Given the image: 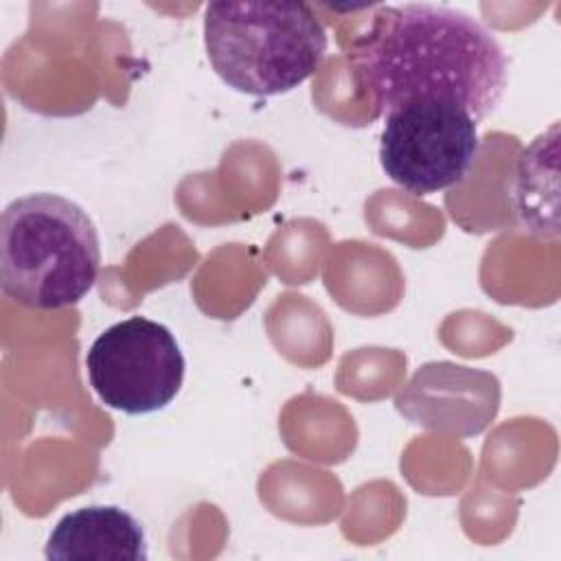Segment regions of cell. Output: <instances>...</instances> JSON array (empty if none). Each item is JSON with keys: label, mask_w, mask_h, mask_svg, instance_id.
<instances>
[{"label": "cell", "mask_w": 561, "mask_h": 561, "mask_svg": "<svg viewBox=\"0 0 561 561\" xmlns=\"http://www.w3.org/2000/svg\"><path fill=\"white\" fill-rule=\"evenodd\" d=\"M204 44L217 77L250 96H276L320 68L329 37L305 2L219 0L206 4Z\"/></svg>", "instance_id": "3957f363"}, {"label": "cell", "mask_w": 561, "mask_h": 561, "mask_svg": "<svg viewBox=\"0 0 561 561\" xmlns=\"http://www.w3.org/2000/svg\"><path fill=\"white\" fill-rule=\"evenodd\" d=\"M379 140L386 175L414 195L460 184L480 156L478 121L447 99H414L388 112Z\"/></svg>", "instance_id": "277c9868"}, {"label": "cell", "mask_w": 561, "mask_h": 561, "mask_svg": "<svg viewBox=\"0 0 561 561\" xmlns=\"http://www.w3.org/2000/svg\"><path fill=\"white\" fill-rule=\"evenodd\" d=\"M48 561H147L140 522L121 506L92 504L66 513L48 535Z\"/></svg>", "instance_id": "52a82bcc"}, {"label": "cell", "mask_w": 561, "mask_h": 561, "mask_svg": "<svg viewBox=\"0 0 561 561\" xmlns=\"http://www.w3.org/2000/svg\"><path fill=\"white\" fill-rule=\"evenodd\" d=\"M101 272V241L90 215L57 193L13 199L0 219V287L28 309L81 302Z\"/></svg>", "instance_id": "7a4b0ae2"}, {"label": "cell", "mask_w": 561, "mask_h": 561, "mask_svg": "<svg viewBox=\"0 0 561 561\" xmlns=\"http://www.w3.org/2000/svg\"><path fill=\"white\" fill-rule=\"evenodd\" d=\"M348 61L375 116L414 99H447L486 118L508 85V55L473 15L430 2L379 7Z\"/></svg>", "instance_id": "6da1fadb"}, {"label": "cell", "mask_w": 561, "mask_h": 561, "mask_svg": "<svg viewBox=\"0 0 561 561\" xmlns=\"http://www.w3.org/2000/svg\"><path fill=\"white\" fill-rule=\"evenodd\" d=\"M85 368L92 390L107 408L138 416L158 412L178 397L186 362L169 327L131 316L92 342Z\"/></svg>", "instance_id": "5b68a950"}, {"label": "cell", "mask_w": 561, "mask_h": 561, "mask_svg": "<svg viewBox=\"0 0 561 561\" xmlns=\"http://www.w3.org/2000/svg\"><path fill=\"white\" fill-rule=\"evenodd\" d=\"M497 401L500 383L491 373L432 362L414 373L394 403L416 425L471 436L491 423Z\"/></svg>", "instance_id": "8992f818"}]
</instances>
